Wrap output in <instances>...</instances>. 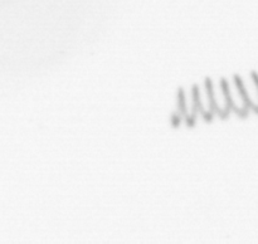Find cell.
Listing matches in <instances>:
<instances>
[{
    "mask_svg": "<svg viewBox=\"0 0 258 244\" xmlns=\"http://www.w3.org/2000/svg\"><path fill=\"white\" fill-rule=\"evenodd\" d=\"M209 87H211L212 93V101H213L214 113L216 115L226 117L232 112L231 101H229V93H228V85L227 80L221 79L217 82H212L209 80Z\"/></svg>",
    "mask_w": 258,
    "mask_h": 244,
    "instance_id": "6da1fadb",
    "label": "cell"
},
{
    "mask_svg": "<svg viewBox=\"0 0 258 244\" xmlns=\"http://www.w3.org/2000/svg\"><path fill=\"white\" fill-rule=\"evenodd\" d=\"M227 85H228V93L229 101H231L232 112H236L239 116H246L251 111V108H249L248 102H247V98L244 96L243 90H242V86L239 83L238 77H234L232 79V82L227 80Z\"/></svg>",
    "mask_w": 258,
    "mask_h": 244,
    "instance_id": "7a4b0ae2",
    "label": "cell"
},
{
    "mask_svg": "<svg viewBox=\"0 0 258 244\" xmlns=\"http://www.w3.org/2000/svg\"><path fill=\"white\" fill-rule=\"evenodd\" d=\"M179 115L181 120L186 122H193L201 113H199L198 102H197L196 87L191 90L184 91L179 97Z\"/></svg>",
    "mask_w": 258,
    "mask_h": 244,
    "instance_id": "3957f363",
    "label": "cell"
},
{
    "mask_svg": "<svg viewBox=\"0 0 258 244\" xmlns=\"http://www.w3.org/2000/svg\"><path fill=\"white\" fill-rule=\"evenodd\" d=\"M249 108L258 113V73L252 72L248 77H238Z\"/></svg>",
    "mask_w": 258,
    "mask_h": 244,
    "instance_id": "277c9868",
    "label": "cell"
},
{
    "mask_svg": "<svg viewBox=\"0 0 258 244\" xmlns=\"http://www.w3.org/2000/svg\"><path fill=\"white\" fill-rule=\"evenodd\" d=\"M196 96H197V102H198V108H199V113H201V116H203V117L206 118H209L213 115H216V113H214L213 101H212L209 80H207L203 86H197Z\"/></svg>",
    "mask_w": 258,
    "mask_h": 244,
    "instance_id": "5b68a950",
    "label": "cell"
}]
</instances>
